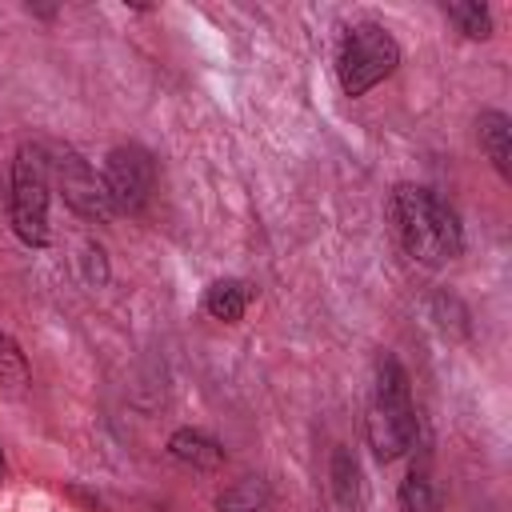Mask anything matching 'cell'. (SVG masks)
I'll return each instance as SVG.
<instances>
[{
  "label": "cell",
  "instance_id": "1",
  "mask_svg": "<svg viewBox=\"0 0 512 512\" xmlns=\"http://www.w3.org/2000/svg\"><path fill=\"white\" fill-rule=\"evenodd\" d=\"M392 220H396L404 252L428 268L452 264L464 248V232H460L452 204H444L424 184H400L392 192Z\"/></svg>",
  "mask_w": 512,
  "mask_h": 512
},
{
  "label": "cell",
  "instance_id": "2",
  "mask_svg": "<svg viewBox=\"0 0 512 512\" xmlns=\"http://www.w3.org/2000/svg\"><path fill=\"white\" fill-rule=\"evenodd\" d=\"M364 432H368V444H372L376 460H384V464L404 456L416 440V408H412L408 376L392 356L376 360V380H372Z\"/></svg>",
  "mask_w": 512,
  "mask_h": 512
},
{
  "label": "cell",
  "instance_id": "3",
  "mask_svg": "<svg viewBox=\"0 0 512 512\" xmlns=\"http://www.w3.org/2000/svg\"><path fill=\"white\" fill-rule=\"evenodd\" d=\"M400 64V44L384 24H352L336 52V76L348 96H364L380 80H388Z\"/></svg>",
  "mask_w": 512,
  "mask_h": 512
},
{
  "label": "cell",
  "instance_id": "4",
  "mask_svg": "<svg viewBox=\"0 0 512 512\" xmlns=\"http://www.w3.org/2000/svg\"><path fill=\"white\" fill-rule=\"evenodd\" d=\"M8 220H12V232L28 248L48 244V156L40 144H20L12 160Z\"/></svg>",
  "mask_w": 512,
  "mask_h": 512
},
{
  "label": "cell",
  "instance_id": "5",
  "mask_svg": "<svg viewBox=\"0 0 512 512\" xmlns=\"http://www.w3.org/2000/svg\"><path fill=\"white\" fill-rule=\"evenodd\" d=\"M48 156V180H56L64 204L92 220V224H104L112 216V204H108V192H104V180L92 172V164L76 152V148H52L44 152Z\"/></svg>",
  "mask_w": 512,
  "mask_h": 512
},
{
  "label": "cell",
  "instance_id": "6",
  "mask_svg": "<svg viewBox=\"0 0 512 512\" xmlns=\"http://www.w3.org/2000/svg\"><path fill=\"white\" fill-rule=\"evenodd\" d=\"M104 192L112 212H144V204L152 200V184H156V164L140 144H116L104 160Z\"/></svg>",
  "mask_w": 512,
  "mask_h": 512
},
{
  "label": "cell",
  "instance_id": "7",
  "mask_svg": "<svg viewBox=\"0 0 512 512\" xmlns=\"http://www.w3.org/2000/svg\"><path fill=\"white\" fill-rule=\"evenodd\" d=\"M476 132H480V148L488 152L492 168L508 180V176H512V120H508L504 112L488 108V112H480Z\"/></svg>",
  "mask_w": 512,
  "mask_h": 512
},
{
  "label": "cell",
  "instance_id": "8",
  "mask_svg": "<svg viewBox=\"0 0 512 512\" xmlns=\"http://www.w3.org/2000/svg\"><path fill=\"white\" fill-rule=\"evenodd\" d=\"M168 452H172L180 464L200 468V472H212V468L224 464V448H220L212 436L196 432V428H180V432H172V436H168Z\"/></svg>",
  "mask_w": 512,
  "mask_h": 512
},
{
  "label": "cell",
  "instance_id": "9",
  "mask_svg": "<svg viewBox=\"0 0 512 512\" xmlns=\"http://www.w3.org/2000/svg\"><path fill=\"white\" fill-rule=\"evenodd\" d=\"M248 300H252V288L244 284V280H216V284H208V292H204V312L212 316V320H224V324H236L244 312H248Z\"/></svg>",
  "mask_w": 512,
  "mask_h": 512
},
{
  "label": "cell",
  "instance_id": "10",
  "mask_svg": "<svg viewBox=\"0 0 512 512\" xmlns=\"http://www.w3.org/2000/svg\"><path fill=\"white\" fill-rule=\"evenodd\" d=\"M396 500H400V512H440V492L428 480V472H420V468H412L404 476Z\"/></svg>",
  "mask_w": 512,
  "mask_h": 512
},
{
  "label": "cell",
  "instance_id": "11",
  "mask_svg": "<svg viewBox=\"0 0 512 512\" xmlns=\"http://www.w3.org/2000/svg\"><path fill=\"white\" fill-rule=\"evenodd\" d=\"M444 16L468 36V40H488L492 36V12L476 0H456V4H444Z\"/></svg>",
  "mask_w": 512,
  "mask_h": 512
},
{
  "label": "cell",
  "instance_id": "12",
  "mask_svg": "<svg viewBox=\"0 0 512 512\" xmlns=\"http://www.w3.org/2000/svg\"><path fill=\"white\" fill-rule=\"evenodd\" d=\"M28 376H32V368H28L24 352H20V344L0 328V388L4 392H16V388L28 384Z\"/></svg>",
  "mask_w": 512,
  "mask_h": 512
},
{
  "label": "cell",
  "instance_id": "13",
  "mask_svg": "<svg viewBox=\"0 0 512 512\" xmlns=\"http://www.w3.org/2000/svg\"><path fill=\"white\" fill-rule=\"evenodd\" d=\"M332 488H336V500L344 508H356V500H360V468H356L348 448H336V456H332Z\"/></svg>",
  "mask_w": 512,
  "mask_h": 512
},
{
  "label": "cell",
  "instance_id": "14",
  "mask_svg": "<svg viewBox=\"0 0 512 512\" xmlns=\"http://www.w3.org/2000/svg\"><path fill=\"white\" fill-rule=\"evenodd\" d=\"M0 484H4V448H0Z\"/></svg>",
  "mask_w": 512,
  "mask_h": 512
}]
</instances>
